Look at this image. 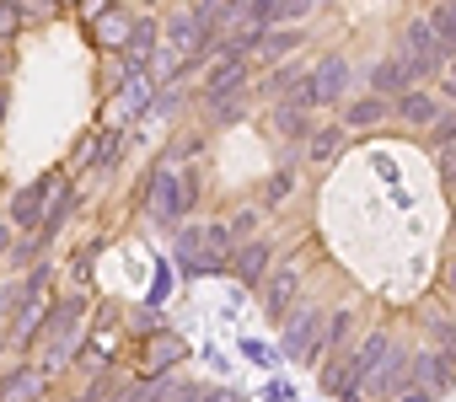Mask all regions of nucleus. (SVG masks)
I'll list each match as a JSON object with an SVG mask.
<instances>
[{
	"mask_svg": "<svg viewBox=\"0 0 456 402\" xmlns=\"http://www.w3.org/2000/svg\"><path fill=\"white\" fill-rule=\"evenodd\" d=\"M86 311H92V301L86 295H60L54 306H49V317H44V327H38V338L33 343H44V370L54 375V370H65L70 359H81V343H86Z\"/></svg>",
	"mask_w": 456,
	"mask_h": 402,
	"instance_id": "nucleus-1",
	"label": "nucleus"
},
{
	"mask_svg": "<svg viewBox=\"0 0 456 402\" xmlns=\"http://www.w3.org/2000/svg\"><path fill=\"white\" fill-rule=\"evenodd\" d=\"M199 205V166H151V182H145V210L161 231H177Z\"/></svg>",
	"mask_w": 456,
	"mask_h": 402,
	"instance_id": "nucleus-2",
	"label": "nucleus"
},
{
	"mask_svg": "<svg viewBox=\"0 0 456 402\" xmlns=\"http://www.w3.org/2000/svg\"><path fill=\"white\" fill-rule=\"evenodd\" d=\"M232 226H177V258L188 274H225L232 269Z\"/></svg>",
	"mask_w": 456,
	"mask_h": 402,
	"instance_id": "nucleus-3",
	"label": "nucleus"
},
{
	"mask_svg": "<svg viewBox=\"0 0 456 402\" xmlns=\"http://www.w3.org/2000/svg\"><path fill=\"white\" fill-rule=\"evenodd\" d=\"M397 54H403V65L413 70L419 86H429V81L451 65V49L440 44V33H435L429 17H408V22H403V33H397Z\"/></svg>",
	"mask_w": 456,
	"mask_h": 402,
	"instance_id": "nucleus-4",
	"label": "nucleus"
},
{
	"mask_svg": "<svg viewBox=\"0 0 456 402\" xmlns=\"http://www.w3.org/2000/svg\"><path fill=\"white\" fill-rule=\"evenodd\" d=\"M322 327H328V311L301 301L290 317H285V354L296 365H322Z\"/></svg>",
	"mask_w": 456,
	"mask_h": 402,
	"instance_id": "nucleus-5",
	"label": "nucleus"
},
{
	"mask_svg": "<svg viewBox=\"0 0 456 402\" xmlns=\"http://www.w3.org/2000/svg\"><path fill=\"white\" fill-rule=\"evenodd\" d=\"M54 177H33V182H22L12 198H6V221L22 231V237H33L38 226H44V215H49V198H54Z\"/></svg>",
	"mask_w": 456,
	"mask_h": 402,
	"instance_id": "nucleus-6",
	"label": "nucleus"
},
{
	"mask_svg": "<svg viewBox=\"0 0 456 402\" xmlns=\"http://www.w3.org/2000/svg\"><path fill=\"white\" fill-rule=\"evenodd\" d=\"M269 269H274V242L269 237H253V242H237L232 247V274L237 285H248V290H264V279H269Z\"/></svg>",
	"mask_w": 456,
	"mask_h": 402,
	"instance_id": "nucleus-7",
	"label": "nucleus"
},
{
	"mask_svg": "<svg viewBox=\"0 0 456 402\" xmlns=\"http://www.w3.org/2000/svg\"><path fill=\"white\" fill-rule=\"evenodd\" d=\"M349 81H354L349 60H344V54H322V60L312 65V102H317V108L349 102Z\"/></svg>",
	"mask_w": 456,
	"mask_h": 402,
	"instance_id": "nucleus-8",
	"label": "nucleus"
},
{
	"mask_svg": "<svg viewBox=\"0 0 456 402\" xmlns=\"http://www.w3.org/2000/svg\"><path fill=\"white\" fill-rule=\"evenodd\" d=\"M156 70H124L118 97H113V124H134L145 108H156Z\"/></svg>",
	"mask_w": 456,
	"mask_h": 402,
	"instance_id": "nucleus-9",
	"label": "nucleus"
},
{
	"mask_svg": "<svg viewBox=\"0 0 456 402\" xmlns=\"http://www.w3.org/2000/svg\"><path fill=\"white\" fill-rule=\"evenodd\" d=\"M258 301H264V311H269L274 322H285V317L301 306V269H296V263H274L269 279H264V290H258Z\"/></svg>",
	"mask_w": 456,
	"mask_h": 402,
	"instance_id": "nucleus-10",
	"label": "nucleus"
},
{
	"mask_svg": "<svg viewBox=\"0 0 456 402\" xmlns=\"http://www.w3.org/2000/svg\"><path fill=\"white\" fill-rule=\"evenodd\" d=\"M451 381H456V365H451L440 349H413V359H408V386H419V391H429V397H445Z\"/></svg>",
	"mask_w": 456,
	"mask_h": 402,
	"instance_id": "nucleus-11",
	"label": "nucleus"
},
{
	"mask_svg": "<svg viewBox=\"0 0 456 402\" xmlns=\"http://www.w3.org/2000/svg\"><path fill=\"white\" fill-rule=\"evenodd\" d=\"M188 359V349H183V338L177 333H151L145 338V349H140V359H134V375L140 381H151V375H167L172 365H183Z\"/></svg>",
	"mask_w": 456,
	"mask_h": 402,
	"instance_id": "nucleus-12",
	"label": "nucleus"
},
{
	"mask_svg": "<svg viewBox=\"0 0 456 402\" xmlns=\"http://www.w3.org/2000/svg\"><path fill=\"white\" fill-rule=\"evenodd\" d=\"M397 118V102L392 97H376V92H360V97H349L344 102V129H381V124H392Z\"/></svg>",
	"mask_w": 456,
	"mask_h": 402,
	"instance_id": "nucleus-13",
	"label": "nucleus"
},
{
	"mask_svg": "<svg viewBox=\"0 0 456 402\" xmlns=\"http://www.w3.org/2000/svg\"><path fill=\"white\" fill-rule=\"evenodd\" d=\"M156 49H161V28H156L151 17H140L134 33H129V44L118 49V65H124V70H151V65H156Z\"/></svg>",
	"mask_w": 456,
	"mask_h": 402,
	"instance_id": "nucleus-14",
	"label": "nucleus"
},
{
	"mask_svg": "<svg viewBox=\"0 0 456 402\" xmlns=\"http://www.w3.org/2000/svg\"><path fill=\"white\" fill-rule=\"evenodd\" d=\"M413 86H419V81H413V70L403 65V54H397V49H392V54H381V60L370 65V92H376V97H392V102H397V97H403V92H413Z\"/></svg>",
	"mask_w": 456,
	"mask_h": 402,
	"instance_id": "nucleus-15",
	"label": "nucleus"
},
{
	"mask_svg": "<svg viewBox=\"0 0 456 402\" xmlns=\"http://www.w3.org/2000/svg\"><path fill=\"white\" fill-rule=\"evenodd\" d=\"M312 108H296V102H274L269 108V134L285 140V145H306L312 140Z\"/></svg>",
	"mask_w": 456,
	"mask_h": 402,
	"instance_id": "nucleus-16",
	"label": "nucleus"
},
{
	"mask_svg": "<svg viewBox=\"0 0 456 402\" xmlns=\"http://www.w3.org/2000/svg\"><path fill=\"white\" fill-rule=\"evenodd\" d=\"M44 381H49V370L33 365V359H22L17 370L0 375V402H38L44 397Z\"/></svg>",
	"mask_w": 456,
	"mask_h": 402,
	"instance_id": "nucleus-17",
	"label": "nucleus"
},
{
	"mask_svg": "<svg viewBox=\"0 0 456 402\" xmlns=\"http://www.w3.org/2000/svg\"><path fill=\"white\" fill-rule=\"evenodd\" d=\"M118 333H124V322L102 306V311H97V327L86 333V343H92V349H86V365H92V370H102V365L118 359Z\"/></svg>",
	"mask_w": 456,
	"mask_h": 402,
	"instance_id": "nucleus-18",
	"label": "nucleus"
},
{
	"mask_svg": "<svg viewBox=\"0 0 456 402\" xmlns=\"http://www.w3.org/2000/svg\"><path fill=\"white\" fill-rule=\"evenodd\" d=\"M301 44H306V33H301L296 22L264 28V38H258V54H253V65H280V60H290V54H296Z\"/></svg>",
	"mask_w": 456,
	"mask_h": 402,
	"instance_id": "nucleus-19",
	"label": "nucleus"
},
{
	"mask_svg": "<svg viewBox=\"0 0 456 402\" xmlns=\"http://www.w3.org/2000/svg\"><path fill=\"white\" fill-rule=\"evenodd\" d=\"M76 215H81V193H76V182H60V188H54V198H49V215H44L38 237H44V242H54Z\"/></svg>",
	"mask_w": 456,
	"mask_h": 402,
	"instance_id": "nucleus-20",
	"label": "nucleus"
},
{
	"mask_svg": "<svg viewBox=\"0 0 456 402\" xmlns=\"http://www.w3.org/2000/svg\"><path fill=\"white\" fill-rule=\"evenodd\" d=\"M440 113H445V108H440V97H435V92H424V86H413V92H403V97H397V124H408V129H429Z\"/></svg>",
	"mask_w": 456,
	"mask_h": 402,
	"instance_id": "nucleus-21",
	"label": "nucleus"
},
{
	"mask_svg": "<svg viewBox=\"0 0 456 402\" xmlns=\"http://www.w3.org/2000/svg\"><path fill=\"white\" fill-rule=\"evenodd\" d=\"M349 134H354V129H344V124H317L312 140H306V161H312V166L338 161V156L349 150Z\"/></svg>",
	"mask_w": 456,
	"mask_h": 402,
	"instance_id": "nucleus-22",
	"label": "nucleus"
},
{
	"mask_svg": "<svg viewBox=\"0 0 456 402\" xmlns=\"http://www.w3.org/2000/svg\"><path fill=\"white\" fill-rule=\"evenodd\" d=\"M129 33H134V17H129L124 6H113L108 17H97V22H92L97 49H124V44H129Z\"/></svg>",
	"mask_w": 456,
	"mask_h": 402,
	"instance_id": "nucleus-23",
	"label": "nucleus"
},
{
	"mask_svg": "<svg viewBox=\"0 0 456 402\" xmlns=\"http://www.w3.org/2000/svg\"><path fill=\"white\" fill-rule=\"evenodd\" d=\"M349 333H354V311H349V306L328 311V327H322V359L349 354Z\"/></svg>",
	"mask_w": 456,
	"mask_h": 402,
	"instance_id": "nucleus-24",
	"label": "nucleus"
},
{
	"mask_svg": "<svg viewBox=\"0 0 456 402\" xmlns=\"http://www.w3.org/2000/svg\"><path fill=\"white\" fill-rule=\"evenodd\" d=\"M429 22H435V33H440V44L456 54V0H435V6L424 12Z\"/></svg>",
	"mask_w": 456,
	"mask_h": 402,
	"instance_id": "nucleus-25",
	"label": "nucleus"
},
{
	"mask_svg": "<svg viewBox=\"0 0 456 402\" xmlns=\"http://www.w3.org/2000/svg\"><path fill=\"white\" fill-rule=\"evenodd\" d=\"M97 150H102V129H86L81 145L70 150V172H76V177H81V172H97Z\"/></svg>",
	"mask_w": 456,
	"mask_h": 402,
	"instance_id": "nucleus-26",
	"label": "nucleus"
},
{
	"mask_svg": "<svg viewBox=\"0 0 456 402\" xmlns=\"http://www.w3.org/2000/svg\"><path fill=\"white\" fill-rule=\"evenodd\" d=\"M296 193V172L290 166H280V172H269V182H264V210H274V205H285V198Z\"/></svg>",
	"mask_w": 456,
	"mask_h": 402,
	"instance_id": "nucleus-27",
	"label": "nucleus"
},
{
	"mask_svg": "<svg viewBox=\"0 0 456 402\" xmlns=\"http://www.w3.org/2000/svg\"><path fill=\"white\" fill-rule=\"evenodd\" d=\"M225 226H232V242H253V237H258V226H264V210H253V205H248V210H237Z\"/></svg>",
	"mask_w": 456,
	"mask_h": 402,
	"instance_id": "nucleus-28",
	"label": "nucleus"
},
{
	"mask_svg": "<svg viewBox=\"0 0 456 402\" xmlns=\"http://www.w3.org/2000/svg\"><path fill=\"white\" fill-rule=\"evenodd\" d=\"M44 247H49V242H44L38 231H33V237H22V242L12 247V269H38V253H44Z\"/></svg>",
	"mask_w": 456,
	"mask_h": 402,
	"instance_id": "nucleus-29",
	"label": "nucleus"
},
{
	"mask_svg": "<svg viewBox=\"0 0 456 402\" xmlns=\"http://www.w3.org/2000/svg\"><path fill=\"white\" fill-rule=\"evenodd\" d=\"M445 145H456V108H445V113L429 124V150H445Z\"/></svg>",
	"mask_w": 456,
	"mask_h": 402,
	"instance_id": "nucleus-30",
	"label": "nucleus"
},
{
	"mask_svg": "<svg viewBox=\"0 0 456 402\" xmlns=\"http://www.w3.org/2000/svg\"><path fill=\"white\" fill-rule=\"evenodd\" d=\"M22 28H28L22 6H17V0H0V44H12V38H17Z\"/></svg>",
	"mask_w": 456,
	"mask_h": 402,
	"instance_id": "nucleus-31",
	"label": "nucleus"
},
{
	"mask_svg": "<svg viewBox=\"0 0 456 402\" xmlns=\"http://www.w3.org/2000/svg\"><path fill=\"white\" fill-rule=\"evenodd\" d=\"M17 6H22V17H28V22H54L65 0H17Z\"/></svg>",
	"mask_w": 456,
	"mask_h": 402,
	"instance_id": "nucleus-32",
	"label": "nucleus"
},
{
	"mask_svg": "<svg viewBox=\"0 0 456 402\" xmlns=\"http://www.w3.org/2000/svg\"><path fill=\"white\" fill-rule=\"evenodd\" d=\"M177 108H183V86H161V92H156V113H167V118H172Z\"/></svg>",
	"mask_w": 456,
	"mask_h": 402,
	"instance_id": "nucleus-33",
	"label": "nucleus"
},
{
	"mask_svg": "<svg viewBox=\"0 0 456 402\" xmlns=\"http://www.w3.org/2000/svg\"><path fill=\"white\" fill-rule=\"evenodd\" d=\"M156 311H161V306H151V301H145V311H134V317H129V327L151 338V333H156Z\"/></svg>",
	"mask_w": 456,
	"mask_h": 402,
	"instance_id": "nucleus-34",
	"label": "nucleus"
},
{
	"mask_svg": "<svg viewBox=\"0 0 456 402\" xmlns=\"http://www.w3.org/2000/svg\"><path fill=\"white\" fill-rule=\"evenodd\" d=\"M435 166H440V177L456 188V145H445V150H435Z\"/></svg>",
	"mask_w": 456,
	"mask_h": 402,
	"instance_id": "nucleus-35",
	"label": "nucleus"
},
{
	"mask_svg": "<svg viewBox=\"0 0 456 402\" xmlns=\"http://www.w3.org/2000/svg\"><path fill=\"white\" fill-rule=\"evenodd\" d=\"M113 6H118V0H81V17H86V22H97V17H108Z\"/></svg>",
	"mask_w": 456,
	"mask_h": 402,
	"instance_id": "nucleus-36",
	"label": "nucleus"
},
{
	"mask_svg": "<svg viewBox=\"0 0 456 402\" xmlns=\"http://www.w3.org/2000/svg\"><path fill=\"white\" fill-rule=\"evenodd\" d=\"M12 247H17V226L0 215V258H12Z\"/></svg>",
	"mask_w": 456,
	"mask_h": 402,
	"instance_id": "nucleus-37",
	"label": "nucleus"
},
{
	"mask_svg": "<svg viewBox=\"0 0 456 402\" xmlns=\"http://www.w3.org/2000/svg\"><path fill=\"white\" fill-rule=\"evenodd\" d=\"M102 397H108V381H92V386H86L81 397H70V402H102Z\"/></svg>",
	"mask_w": 456,
	"mask_h": 402,
	"instance_id": "nucleus-38",
	"label": "nucleus"
},
{
	"mask_svg": "<svg viewBox=\"0 0 456 402\" xmlns=\"http://www.w3.org/2000/svg\"><path fill=\"white\" fill-rule=\"evenodd\" d=\"M242 354H253V359H258V365H274V354H269V349H264V343H242Z\"/></svg>",
	"mask_w": 456,
	"mask_h": 402,
	"instance_id": "nucleus-39",
	"label": "nucleus"
},
{
	"mask_svg": "<svg viewBox=\"0 0 456 402\" xmlns=\"http://www.w3.org/2000/svg\"><path fill=\"white\" fill-rule=\"evenodd\" d=\"M440 279H445V290H451V295H456V253H451V258H445V269H440Z\"/></svg>",
	"mask_w": 456,
	"mask_h": 402,
	"instance_id": "nucleus-40",
	"label": "nucleus"
},
{
	"mask_svg": "<svg viewBox=\"0 0 456 402\" xmlns=\"http://www.w3.org/2000/svg\"><path fill=\"white\" fill-rule=\"evenodd\" d=\"M397 402H435V397H429V391H419V386H413V391H403V397H397Z\"/></svg>",
	"mask_w": 456,
	"mask_h": 402,
	"instance_id": "nucleus-41",
	"label": "nucleus"
},
{
	"mask_svg": "<svg viewBox=\"0 0 456 402\" xmlns=\"http://www.w3.org/2000/svg\"><path fill=\"white\" fill-rule=\"evenodd\" d=\"M440 92H445V102H451V108H456V81H445V86H440Z\"/></svg>",
	"mask_w": 456,
	"mask_h": 402,
	"instance_id": "nucleus-42",
	"label": "nucleus"
},
{
	"mask_svg": "<svg viewBox=\"0 0 456 402\" xmlns=\"http://www.w3.org/2000/svg\"><path fill=\"white\" fill-rule=\"evenodd\" d=\"M451 221H456V188H451Z\"/></svg>",
	"mask_w": 456,
	"mask_h": 402,
	"instance_id": "nucleus-43",
	"label": "nucleus"
},
{
	"mask_svg": "<svg viewBox=\"0 0 456 402\" xmlns=\"http://www.w3.org/2000/svg\"><path fill=\"white\" fill-rule=\"evenodd\" d=\"M0 113H6V86H0Z\"/></svg>",
	"mask_w": 456,
	"mask_h": 402,
	"instance_id": "nucleus-44",
	"label": "nucleus"
},
{
	"mask_svg": "<svg viewBox=\"0 0 456 402\" xmlns=\"http://www.w3.org/2000/svg\"><path fill=\"white\" fill-rule=\"evenodd\" d=\"M451 81H456V54H451Z\"/></svg>",
	"mask_w": 456,
	"mask_h": 402,
	"instance_id": "nucleus-45",
	"label": "nucleus"
},
{
	"mask_svg": "<svg viewBox=\"0 0 456 402\" xmlns=\"http://www.w3.org/2000/svg\"><path fill=\"white\" fill-rule=\"evenodd\" d=\"M0 322H6V317H0ZM0 349H6V333H0Z\"/></svg>",
	"mask_w": 456,
	"mask_h": 402,
	"instance_id": "nucleus-46",
	"label": "nucleus"
}]
</instances>
